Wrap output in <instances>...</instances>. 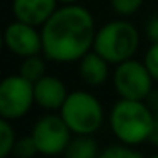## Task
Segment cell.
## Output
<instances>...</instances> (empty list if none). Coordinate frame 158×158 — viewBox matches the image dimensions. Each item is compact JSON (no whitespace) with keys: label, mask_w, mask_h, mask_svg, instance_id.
<instances>
[{"label":"cell","mask_w":158,"mask_h":158,"mask_svg":"<svg viewBox=\"0 0 158 158\" xmlns=\"http://www.w3.org/2000/svg\"><path fill=\"white\" fill-rule=\"evenodd\" d=\"M95 21L85 7L65 4L41 26L43 56L55 63L80 61L95 41Z\"/></svg>","instance_id":"6da1fadb"},{"label":"cell","mask_w":158,"mask_h":158,"mask_svg":"<svg viewBox=\"0 0 158 158\" xmlns=\"http://www.w3.org/2000/svg\"><path fill=\"white\" fill-rule=\"evenodd\" d=\"M155 119L153 109H150L144 100L121 99L112 106L109 114V124L114 136L129 146L148 141Z\"/></svg>","instance_id":"7a4b0ae2"},{"label":"cell","mask_w":158,"mask_h":158,"mask_svg":"<svg viewBox=\"0 0 158 158\" xmlns=\"http://www.w3.org/2000/svg\"><path fill=\"white\" fill-rule=\"evenodd\" d=\"M138 46H139L138 29L131 22L117 19L97 29L92 49L99 53L104 60H107L110 65H119L136 55Z\"/></svg>","instance_id":"3957f363"},{"label":"cell","mask_w":158,"mask_h":158,"mask_svg":"<svg viewBox=\"0 0 158 158\" xmlns=\"http://www.w3.org/2000/svg\"><path fill=\"white\" fill-rule=\"evenodd\" d=\"M60 116L73 134H94L104 123V107L90 92L75 90L68 94L60 109Z\"/></svg>","instance_id":"277c9868"},{"label":"cell","mask_w":158,"mask_h":158,"mask_svg":"<svg viewBox=\"0 0 158 158\" xmlns=\"http://www.w3.org/2000/svg\"><path fill=\"white\" fill-rule=\"evenodd\" d=\"M153 82L155 80L148 72L144 61L141 63L133 58L119 63L112 75V83L117 95L129 100L148 99L153 90Z\"/></svg>","instance_id":"5b68a950"},{"label":"cell","mask_w":158,"mask_h":158,"mask_svg":"<svg viewBox=\"0 0 158 158\" xmlns=\"http://www.w3.org/2000/svg\"><path fill=\"white\" fill-rule=\"evenodd\" d=\"M32 104H36L34 83L21 73L5 77L0 85V116L9 121L21 119L31 110Z\"/></svg>","instance_id":"8992f818"},{"label":"cell","mask_w":158,"mask_h":158,"mask_svg":"<svg viewBox=\"0 0 158 158\" xmlns=\"http://www.w3.org/2000/svg\"><path fill=\"white\" fill-rule=\"evenodd\" d=\"M38 150L44 156H56L63 155L68 143L72 141V129L66 126L63 117L55 114H46L36 121L31 131Z\"/></svg>","instance_id":"52a82bcc"},{"label":"cell","mask_w":158,"mask_h":158,"mask_svg":"<svg viewBox=\"0 0 158 158\" xmlns=\"http://www.w3.org/2000/svg\"><path fill=\"white\" fill-rule=\"evenodd\" d=\"M4 41L9 51L21 58L43 53L41 32L36 29V26L17 21V19L7 26L4 32Z\"/></svg>","instance_id":"ba28073f"},{"label":"cell","mask_w":158,"mask_h":158,"mask_svg":"<svg viewBox=\"0 0 158 158\" xmlns=\"http://www.w3.org/2000/svg\"><path fill=\"white\" fill-rule=\"evenodd\" d=\"M68 97L66 85L58 77L44 75L34 82V99L39 107L46 110H60Z\"/></svg>","instance_id":"9c48e42d"},{"label":"cell","mask_w":158,"mask_h":158,"mask_svg":"<svg viewBox=\"0 0 158 158\" xmlns=\"http://www.w3.org/2000/svg\"><path fill=\"white\" fill-rule=\"evenodd\" d=\"M58 9V0H12V12L17 21L43 26Z\"/></svg>","instance_id":"30bf717a"},{"label":"cell","mask_w":158,"mask_h":158,"mask_svg":"<svg viewBox=\"0 0 158 158\" xmlns=\"http://www.w3.org/2000/svg\"><path fill=\"white\" fill-rule=\"evenodd\" d=\"M109 65L107 60L92 49L78 61V75L87 85L99 87L109 78Z\"/></svg>","instance_id":"8fae6325"},{"label":"cell","mask_w":158,"mask_h":158,"mask_svg":"<svg viewBox=\"0 0 158 158\" xmlns=\"http://www.w3.org/2000/svg\"><path fill=\"white\" fill-rule=\"evenodd\" d=\"M99 153V144L92 134H77L63 151V158H97Z\"/></svg>","instance_id":"7c38bea8"},{"label":"cell","mask_w":158,"mask_h":158,"mask_svg":"<svg viewBox=\"0 0 158 158\" xmlns=\"http://www.w3.org/2000/svg\"><path fill=\"white\" fill-rule=\"evenodd\" d=\"M22 77H26L27 80H31L32 83L38 82L39 78L46 75V63L44 58H41L39 55H32L27 56V58L22 60L21 63V70H19Z\"/></svg>","instance_id":"4fadbf2b"},{"label":"cell","mask_w":158,"mask_h":158,"mask_svg":"<svg viewBox=\"0 0 158 158\" xmlns=\"http://www.w3.org/2000/svg\"><path fill=\"white\" fill-rule=\"evenodd\" d=\"M15 141L17 138H15V131L10 121L2 117L0 119V158H7L9 155H12Z\"/></svg>","instance_id":"5bb4252c"},{"label":"cell","mask_w":158,"mask_h":158,"mask_svg":"<svg viewBox=\"0 0 158 158\" xmlns=\"http://www.w3.org/2000/svg\"><path fill=\"white\" fill-rule=\"evenodd\" d=\"M38 153H39V150H38V144H36L32 134L17 138V141L14 144V150H12V155L15 158H34Z\"/></svg>","instance_id":"9a60e30c"},{"label":"cell","mask_w":158,"mask_h":158,"mask_svg":"<svg viewBox=\"0 0 158 158\" xmlns=\"http://www.w3.org/2000/svg\"><path fill=\"white\" fill-rule=\"evenodd\" d=\"M97 158H143L136 150L129 146V144H112V146L104 148L99 153Z\"/></svg>","instance_id":"2e32d148"},{"label":"cell","mask_w":158,"mask_h":158,"mask_svg":"<svg viewBox=\"0 0 158 158\" xmlns=\"http://www.w3.org/2000/svg\"><path fill=\"white\" fill-rule=\"evenodd\" d=\"M112 10L121 17H127V15L136 14L143 5V0H110Z\"/></svg>","instance_id":"e0dca14e"},{"label":"cell","mask_w":158,"mask_h":158,"mask_svg":"<svg viewBox=\"0 0 158 158\" xmlns=\"http://www.w3.org/2000/svg\"><path fill=\"white\" fill-rule=\"evenodd\" d=\"M144 65H146L148 72L151 73L155 82H158V43H151L148 48L146 55H144Z\"/></svg>","instance_id":"ac0fdd59"},{"label":"cell","mask_w":158,"mask_h":158,"mask_svg":"<svg viewBox=\"0 0 158 158\" xmlns=\"http://www.w3.org/2000/svg\"><path fill=\"white\" fill-rule=\"evenodd\" d=\"M146 36L151 43H158V14L146 22Z\"/></svg>","instance_id":"d6986e66"},{"label":"cell","mask_w":158,"mask_h":158,"mask_svg":"<svg viewBox=\"0 0 158 158\" xmlns=\"http://www.w3.org/2000/svg\"><path fill=\"white\" fill-rule=\"evenodd\" d=\"M148 141H150L151 144H155V146H158V119H155L153 129H151V133H150V138H148Z\"/></svg>","instance_id":"ffe728a7"},{"label":"cell","mask_w":158,"mask_h":158,"mask_svg":"<svg viewBox=\"0 0 158 158\" xmlns=\"http://www.w3.org/2000/svg\"><path fill=\"white\" fill-rule=\"evenodd\" d=\"M151 106H153L155 117L158 119V94H155V95H153V100H151Z\"/></svg>","instance_id":"44dd1931"},{"label":"cell","mask_w":158,"mask_h":158,"mask_svg":"<svg viewBox=\"0 0 158 158\" xmlns=\"http://www.w3.org/2000/svg\"><path fill=\"white\" fill-rule=\"evenodd\" d=\"M58 2H61V4H75L77 0H58Z\"/></svg>","instance_id":"7402d4cb"},{"label":"cell","mask_w":158,"mask_h":158,"mask_svg":"<svg viewBox=\"0 0 158 158\" xmlns=\"http://www.w3.org/2000/svg\"><path fill=\"white\" fill-rule=\"evenodd\" d=\"M148 158H158V155H151V156H148Z\"/></svg>","instance_id":"603a6c76"}]
</instances>
